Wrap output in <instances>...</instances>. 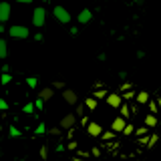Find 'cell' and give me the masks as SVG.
<instances>
[{
    "mask_svg": "<svg viewBox=\"0 0 161 161\" xmlns=\"http://www.w3.org/2000/svg\"><path fill=\"white\" fill-rule=\"evenodd\" d=\"M93 89H103V83H101V80H95V83H93Z\"/></svg>",
    "mask_w": 161,
    "mask_h": 161,
    "instance_id": "bcb514c9",
    "label": "cell"
},
{
    "mask_svg": "<svg viewBox=\"0 0 161 161\" xmlns=\"http://www.w3.org/2000/svg\"><path fill=\"white\" fill-rule=\"evenodd\" d=\"M8 36L16 38V40H26L30 36L28 26H22V24H14V26H8Z\"/></svg>",
    "mask_w": 161,
    "mask_h": 161,
    "instance_id": "6da1fadb",
    "label": "cell"
},
{
    "mask_svg": "<svg viewBox=\"0 0 161 161\" xmlns=\"http://www.w3.org/2000/svg\"><path fill=\"white\" fill-rule=\"evenodd\" d=\"M0 73H10V64H6V63H4L2 67H0Z\"/></svg>",
    "mask_w": 161,
    "mask_h": 161,
    "instance_id": "ee69618b",
    "label": "cell"
},
{
    "mask_svg": "<svg viewBox=\"0 0 161 161\" xmlns=\"http://www.w3.org/2000/svg\"><path fill=\"white\" fill-rule=\"evenodd\" d=\"M77 121H79V117L75 113H67L63 119H60V127H63L64 131H69V129H73V127H77Z\"/></svg>",
    "mask_w": 161,
    "mask_h": 161,
    "instance_id": "5b68a950",
    "label": "cell"
},
{
    "mask_svg": "<svg viewBox=\"0 0 161 161\" xmlns=\"http://www.w3.org/2000/svg\"><path fill=\"white\" fill-rule=\"evenodd\" d=\"M135 101H137V105H147L149 101H151V97H149V91H139L137 93V97H135Z\"/></svg>",
    "mask_w": 161,
    "mask_h": 161,
    "instance_id": "7c38bea8",
    "label": "cell"
},
{
    "mask_svg": "<svg viewBox=\"0 0 161 161\" xmlns=\"http://www.w3.org/2000/svg\"><path fill=\"white\" fill-rule=\"evenodd\" d=\"M64 149H67V145H64L63 141H58V143H57V147H54V151H57V153H63Z\"/></svg>",
    "mask_w": 161,
    "mask_h": 161,
    "instance_id": "8d00e7d4",
    "label": "cell"
},
{
    "mask_svg": "<svg viewBox=\"0 0 161 161\" xmlns=\"http://www.w3.org/2000/svg\"><path fill=\"white\" fill-rule=\"evenodd\" d=\"M91 155H93V157H101V149L99 147H93V149H91Z\"/></svg>",
    "mask_w": 161,
    "mask_h": 161,
    "instance_id": "60d3db41",
    "label": "cell"
},
{
    "mask_svg": "<svg viewBox=\"0 0 161 161\" xmlns=\"http://www.w3.org/2000/svg\"><path fill=\"white\" fill-rule=\"evenodd\" d=\"M133 89V83H129V80H123V83L119 85V91L117 93H125V91H131Z\"/></svg>",
    "mask_w": 161,
    "mask_h": 161,
    "instance_id": "83f0119b",
    "label": "cell"
},
{
    "mask_svg": "<svg viewBox=\"0 0 161 161\" xmlns=\"http://www.w3.org/2000/svg\"><path fill=\"white\" fill-rule=\"evenodd\" d=\"M53 16L58 20L60 24H69L70 20H73V16H70V12L64 6H60V4H57V6L53 8Z\"/></svg>",
    "mask_w": 161,
    "mask_h": 161,
    "instance_id": "3957f363",
    "label": "cell"
},
{
    "mask_svg": "<svg viewBox=\"0 0 161 161\" xmlns=\"http://www.w3.org/2000/svg\"><path fill=\"white\" fill-rule=\"evenodd\" d=\"M12 75H10V73H2V75H0V85H2V87H8V85L10 83H12Z\"/></svg>",
    "mask_w": 161,
    "mask_h": 161,
    "instance_id": "d6986e66",
    "label": "cell"
},
{
    "mask_svg": "<svg viewBox=\"0 0 161 161\" xmlns=\"http://www.w3.org/2000/svg\"><path fill=\"white\" fill-rule=\"evenodd\" d=\"M67 149L69 151H79V143H77V141H69V143H67Z\"/></svg>",
    "mask_w": 161,
    "mask_h": 161,
    "instance_id": "836d02e7",
    "label": "cell"
},
{
    "mask_svg": "<svg viewBox=\"0 0 161 161\" xmlns=\"http://www.w3.org/2000/svg\"><path fill=\"white\" fill-rule=\"evenodd\" d=\"M34 40H36V42H42V40H44V34L42 32H36V34H34Z\"/></svg>",
    "mask_w": 161,
    "mask_h": 161,
    "instance_id": "b9f144b4",
    "label": "cell"
},
{
    "mask_svg": "<svg viewBox=\"0 0 161 161\" xmlns=\"http://www.w3.org/2000/svg\"><path fill=\"white\" fill-rule=\"evenodd\" d=\"M53 89H60V91H64V89H67V85H64V80H53Z\"/></svg>",
    "mask_w": 161,
    "mask_h": 161,
    "instance_id": "d6a6232c",
    "label": "cell"
},
{
    "mask_svg": "<svg viewBox=\"0 0 161 161\" xmlns=\"http://www.w3.org/2000/svg\"><path fill=\"white\" fill-rule=\"evenodd\" d=\"M121 97H123V101H131L137 97V93L135 91H125V93H121Z\"/></svg>",
    "mask_w": 161,
    "mask_h": 161,
    "instance_id": "4dcf8cb0",
    "label": "cell"
},
{
    "mask_svg": "<svg viewBox=\"0 0 161 161\" xmlns=\"http://www.w3.org/2000/svg\"><path fill=\"white\" fill-rule=\"evenodd\" d=\"M127 123H129V121L125 119V117H121V115H117V117L113 119V123H111V129H113L115 133H123V129L127 127Z\"/></svg>",
    "mask_w": 161,
    "mask_h": 161,
    "instance_id": "9c48e42d",
    "label": "cell"
},
{
    "mask_svg": "<svg viewBox=\"0 0 161 161\" xmlns=\"http://www.w3.org/2000/svg\"><path fill=\"white\" fill-rule=\"evenodd\" d=\"M38 97L42 99V101L53 99V97H54V89H53V87H44L42 91H38Z\"/></svg>",
    "mask_w": 161,
    "mask_h": 161,
    "instance_id": "4fadbf2b",
    "label": "cell"
},
{
    "mask_svg": "<svg viewBox=\"0 0 161 161\" xmlns=\"http://www.w3.org/2000/svg\"><path fill=\"white\" fill-rule=\"evenodd\" d=\"M137 143L141 145V147H147V143H149V135H145V137H137Z\"/></svg>",
    "mask_w": 161,
    "mask_h": 161,
    "instance_id": "e575fe53",
    "label": "cell"
},
{
    "mask_svg": "<svg viewBox=\"0 0 161 161\" xmlns=\"http://www.w3.org/2000/svg\"><path fill=\"white\" fill-rule=\"evenodd\" d=\"M157 105H159V109H161V95L157 97Z\"/></svg>",
    "mask_w": 161,
    "mask_h": 161,
    "instance_id": "816d5d0a",
    "label": "cell"
},
{
    "mask_svg": "<svg viewBox=\"0 0 161 161\" xmlns=\"http://www.w3.org/2000/svg\"><path fill=\"white\" fill-rule=\"evenodd\" d=\"M115 137H117V133H115L113 129L103 131V135H101V139H103V141H111V139H115Z\"/></svg>",
    "mask_w": 161,
    "mask_h": 161,
    "instance_id": "d4e9b609",
    "label": "cell"
},
{
    "mask_svg": "<svg viewBox=\"0 0 161 161\" xmlns=\"http://www.w3.org/2000/svg\"><path fill=\"white\" fill-rule=\"evenodd\" d=\"M77 20H79V24H89L91 20H93V10H89V8H83V10L79 12Z\"/></svg>",
    "mask_w": 161,
    "mask_h": 161,
    "instance_id": "30bf717a",
    "label": "cell"
},
{
    "mask_svg": "<svg viewBox=\"0 0 161 161\" xmlns=\"http://www.w3.org/2000/svg\"><path fill=\"white\" fill-rule=\"evenodd\" d=\"M63 127H60V125H57V127H50L48 129V135H50V137H63Z\"/></svg>",
    "mask_w": 161,
    "mask_h": 161,
    "instance_id": "44dd1931",
    "label": "cell"
},
{
    "mask_svg": "<svg viewBox=\"0 0 161 161\" xmlns=\"http://www.w3.org/2000/svg\"><path fill=\"white\" fill-rule=\"evenodd\" d=\"M147 107H149V113H153V115H157L159 113V105H157V99H151L149 103H147Z\"/></svg>",
    "mask_w": 161,
    "mask_h": 161,
    "instance_id": "ffe728a7",
    "label": "cell"
},
{
    "mask_svg": "<svg viewBox=\"0 0 161 161\" xmlns=\"http://www.w3.org/2000/svg\"><path fill=\"white\" fill-rule=\"evenodd\" d=\"M69 32H70V36H77V34H79V26H70Z\"/></svg>",
    "mask_w": 161,
    "mask_h": 161,
    "instance_id": "7bdbcfd3",
    "label": "cell"
},
{
    "mask_svg": "<svg viewBox=\"0 0 161 161\" xmlns=\"http://www.w3.org/2000/svg\"><path fill=\"white\" fill-rule=\"evenodd\" d=\"M131 113H133V111H131V107H129V105H121V107H119V115H121V117H125V119H127L129 121V117H131Z\"/></svg>",
    "mask_w": 161,
    "mask_h": 161,
    "instance_id": "e0dca14e",
    "label": "cell"
},
{
    "mask_svg": "<svg viewBox=\"0 0 161 161\" xmlns=\"http://www.w3.org/2000/svg\"><path fill=\"white\" fill-rule=\"evenodd\" d=\"M87 135L89 137H101L103 135V125L97 123V121H91L87 125Z\"/></svg>",
    "mask_w": 161,
    "mask_h": 161,
    "instance_id": "ba28073f",
    "label": "cell"
},
{
    "mask_svg": "<svg viewBox=\"0 0 161 161\" xmlns=\"http://www.w3.org/2000/svg\"><path fill=\"white\" fill-rule=\"evenodd\" d=\"M16 161H24V159H16Z\"/></svg>",
    "mask_w": 161,
    "mask_h": 161,
    "instance_id": "11a10c76",
    "label": "cell"
},
{
    "mask_svg": "<svg viewBox=\"0 0 161 161\" xmlns=\"http://www.w3.org/2000/svg\"><path fill=\"white\" fill-rule=\"evenodd\" d=\"M20 135H22V131H20L16 125H10L8 127V137L10 139H16V137H20Z\"/></svg>",
    "mask_w": 161,
    "mask_h": 161,
    "instance_id": "ac0fdd59",
    "label": "cell"
},
{
    "mask_svg": "<svg viewBox=\"0 0 161 161\" xmlns=\"http://www.w3.org/2000/svg\"><path fill=\"white\" fill-rule=\"evenodd\" d=\"M14 2H16V4H32L34 0H14Z\"/></svg>",
    "mask_w": 161,
    "mask_h": 161,
    "instance_id": "f6af8a7d",
    "label": "cell"
},
{
    "mask_svg": "<svg viewBox=\"0 0 161 161\" xmlns=\"http://www.w3.org/2000/svg\"><path fill=\"white\" fill-rule=\"evenodd\" d=\"M147 131H149L147 125H141V127L135 129V137H145V135H147Z\"/></svg>",
    "mask_w": 161,
    "mask_h": 161,
    "instance_id": "484cf974",
    "label": "cell"
},
{
    "mask_svg": "<svg viewBox=\"0 0 161 161\" xmlns=\"http://www.w3.org/2000/svg\"><path fill=\"white\" fill-rule=\"evenodd\" d=\"M107 95H109V93H107L105 89H101V91H97V89H95V91H93V97L97 99V101H101V99H107Z\"/></svg>",
    "mask_w": 161,
    "mask_h": 161,
    "instance_id": "4316f807",
    "label": "cell"
},
{
    "mask_svg": "<svg viewBox=\"0 0 161 161\" xmlns=\"http://www.w3.org/2000/svg\"><path fill=\"white\" fill-rule=\"evenodd\" d=\"M105 103L113 109H119L121 105H123V97H121V93H109L107 99H105Z\"/></svg>",
    "mask_w": 161,
    "mask_h": 161,
    "instance_id": "52a82bcc",
    "label": "cell"
},
{
    "mask_svg": "<svg viewBox=\"0 0 161 161\" xmlns=\"http://www.w3.org/2000/svg\"><path fill=\"white\" fill-rule=\"evenodd\" d=\"M44 103H47V101H42L40 97H36V101H34V105H36V111H42V109H44Z\"/></svg>",
    "mask_w": 161,
    "mask_h": 161,
    "instance_id": "d590c367",
    "label": "cell"
},
{
    "mask_svg": "<svg viewBox=\"0 0 161 161\" xmlns=\"http://www.w3.org/2000/svg\"><path fill=\"white\" fill-rule=\"evenodd\" d=\"M6 30H8V28H6V26H4V24H2V22H0V34H2V32H6Z\"/></svg>",
    "mask_w": 161,
    "mask_h": 161,
    "instance_id": "f907efd6",
    "label": "cell"
},
{
    "mask_svg": "<svg viewBox=\"0 0 161 161\" xmlns=\"http://www.w3.org/2000/svg\"><path fill=\"white\" fill-rule=\"evenodd\" d=\"M38 157L42 159V161H47L48 159V145L44 143V145H40V151H38Z\"/></svg>",
    "mask_w": 161,
    "mask_h": 161,
    "instance_id": "cb8c5ba5",
    "label": "cell"
},
{
    "mask_svg": "<svg viewBox=\"0 0 161 161\" xmlns=\"http://www.w3.org/2000/svg\"><path fill=\"white\" fill-rule=\"evenodd\" d=\"M47 24V8L44 6H36L32 10V26L42 28Z\"/></svg>",
    "mask_w": 161,
    "mask_h": 161,
    "instance_id": "7a4b0ae2",
    "label": "cell"
},
{
    "mask_svg": "<svg viewBox=\"0 0 161 161\" xmlns=\"http://www.w3.org/2000/svg\"><path fill=\"white\" fill-rule=\"evenodd\" d=\"M157 141H159V135L157 133H151L149 135V143H147V147H145V149H153L155 145H157Z\"/></svg>",
    "mask_w": 161,
    "mask_h": 161,
    "instance_id": "7402d4cb",
    "label": "cell"
},
{
    "mask_svg": "<svg viewBox=\"0 0 161 161\" xmlns=\"http://www.w3.org/2000/svg\"><path fill=\"white\" fill-rule=\"evenodd\" d=\"M73 161H89V159H85V157H79V155H75Z\"/></svg>",
    "mask_w": 161,
    "mask_h": 161,
    "instance_id": "681fc988",
    "label": "cell"
},
{
    "mask_svg": "<svg viewBox=\"0 0 161 161\" xmlns=\"http://www.w3.org/2000/svg\"><path fill=\"white\" fill-rule=\"evenodd\" d=\"M75 115H77V117H83L85 115V103H80V105L75 107Z\"/></svg>",
    "mask_w": 161,
    "mask_h": 161,
    "instance_id": "1f68e13d",
    "label": "cell"
},
{
    "mask_svg": "<svg viewBox=\"0 0 161 161\" xmlns=\"http://www.w3.org/2000/svg\"><path fill=\"white\" fill-rule=\"evenodd\" d=\"M34 109H36V105H34V103H26V105H22V113H24V115L34 113Z\"/></svg>",
    "mask_w": 161,
    "mask_h": 161,
    "instance_id": "f546056e",
    "label": "cell"
},
{
    "mask_svg": "<svg viewBox=\"0 0 161 161\" xmlns=\"http://www.w3.org/2000/svg\"><path fill=\"white\" fill-rule=\"evenodd\" d=\"M40 2H48V0H40Z\"/></svg>",
    "mask_w": 161,
    "mask_h": 161,
    "instance_id": "db71d44e",
    "label": "cell"
},
{
    "mask_svg": "<svg viewBox=\"0 0 161 161\" xmlns=\"http://www.w3.org/2000/svg\"><path fill=\"white\" fill-rule=\"evenodd\" d=\"M97 58L101 60V63H103V60H107V54H105V53H101V54H99V57H97Z\"/></svg>",
    "mask_w": 161,
    "mask_h": 161,
    "instance_id": "c3c4849f",
    "label": "cell"
},
{
    "mask_svg": "<svg viewBox=\"0 0 161 161\" xmlns=\"http://www.w3.org/2000/svg\"><path fill=\"white\" fill-rule=\"evenodd\" d=\"M24 83H26V87H28V89H32V91H34V89H36V85H38V79H36V77H28L26 80H24Z\"/></svg>",
    "mask_w": 161,
    "mask_h": 161,
    "instance_id": "f1b7e54d",
    "label": "cell"
},
{
    "mask_svg": "<svg viewBox=\"0 0 161 161\" xmlns=\"http://www.w3.org/2000/svg\"><path fill=\"white\" fill-rule=\"evenodd\" d=\"M157 123H159V119H157V115H153V113H147L145 115V119H143V125H147L149 129H153V127H157Z\"/></svg>",
    "mask_w": 161,
    "mask_h": 161,
    "instance_id": "8fae6325",
    "label": "cell"
},
{
    "mask_svg": "<svg viewBox=\"0 0 161 161\" xmlns=\"http://www.w3.org/2000/svg\"><path fill=\"white\" fill-rule=\"evenodd\" d=\"M63 99H64V103H67L69 107H77L79 105V95H77V91H73V89H64L63 91Z\"/></svg>",
    "mask_w": 161,
    "mask_h": 161,
    "instance_id": "8992f818",
    "label": "cell"
},
{
    "mask_svg": "<svg viewBox=\"0 0 161 161\" xmlns=\"http://www.w3.org/2000/svg\"><path fill=\"white\" fill-rule=\"evenodd\" d=\"M89 123H91V119L87 117V115H83V117H80V125H83V127H87Z\"/></svg>",
    "mask_w": 161,
    "mask_h": 161,
    "instance_id": "f35d334b",
    "label": "cell"
},
{
    "mask_svg": "<svg viewBox=\"0 0 161 161\" xmlns=\"http://www.w3.org/2000/svg\"><path fill=\"white\" fill-rule=\"evenodd\" d=\"M8 58V42L4 38H0V60Z\"/></svg>",
    "mask_w": 161,
    "mask_h": 161,
    "instance_id": "9a60e30c",
    "label": "cell"
},
{
    "mask_svg": "<svg viewBox=\"0 0 161 161\" xmlns=\"http://www.w3.org/2000/svg\"><path fill=\"white\" fill-rule=\"evenodd\" d=\"M121 161H139V159H121Z\"/></svg>",
    "mask_w": 161,
    "mask_h": 161,
    "instance_id": "f5cc1de1",
    "label": "cell"
},
{
    "mask_svg": "<svg viewBox=\"0 0 161 161\" xmlns=\"http://www.w3.org/2000/svg\"><path fill=\"white\" fill-rule=\"evenodd\" d=\"M48 133V129H47V123H38L36 127H34V137H42V135H47Z\"/></svg>",
    "mask_w": 161,
    "mask_h": 161,
    "instance_id": "5bb4252c",
    "label": "cell"
},
{
    "mask_svg": "<svg viewBox=\"0 0 161 161\" xmlns=\"http://www.w3.org/2000/svg\"><path fill=\"white\" fill-rule=\"evenodd\" d=\"M8 109V101L6 99H0V111H6Z\"/></svg>",
    "mask_w": 161,
    "mask_h": 161,
    "instance_id": "74e56055",
    "label": "cell"
},
{
    "mask_svg": "<svg viewBox=\"0 0 161 161\" xmlns=\"http://www.w3.org/2000/svg\"><path fill=\"white\" fill-rule=\"evenodd\" d=\"M135 129H137V127H135L133 123H127V127L123 129V133H121V135H125V137H131V135H135Z\"/></svg>",
    "mask_w": 161,
    "mask_h": 161,
    "instance_id": "603a6c76",
    "label": "cell"
},
{
    "mask_svg": "<svg viewBox=\"0 0 161 161\" xmlns=\"http://www.w3.org/2000/svg\"><path fill=\"white\" fill-rule=\"evenodd\" d=\"M10 14H12V4H10L8 0H2V2H0V22L6 24L10 20Z\"/></svg>",
    "mask_w": 161,
    "mask_h": 161,
    "instance_id": "277c9868",
    "label": "cell"
},
{
    "mask_svg": "<svg viewBox=\"0 0 161 161\" xmlns=\"http://www.w3.org/2000/svg\"><path fill=\"white\" fill-rule=\"evenodd\" d=\"M73 135H75V127L67 131V139H73Z\"/></svg>",
    "mask_w": 161,
    "mask_h": 161,
    "instance_id": "7dc6e473",
    "label": "cell"
},
{
    "mask_svg": "<svg viewBox=\"0 0 161 161\" xmlns=\"http://www.w3.org/2000/svg\"><path fill=\"white\" fill-rule=\"evenodd\" d=\"M85 107H87L89 111H95V109L99 107V101L95 99V97H87V99H85Z\"/></svg>",
    "mask_w": 161,
    "mask_h": 161,
    "instance_id": "2e32d148",
    "label": "cell"
},
{
    "mask_svg": "<svg viewBox=\"0 0 161 161\" xmlns=\"http://www.w3.org/2000/svg\"><path fill=\"white\" fill-rule=\"evenodd\" d=\"M77 155H79V157H85V159H89V155H91V153H89V151H83V149H79V151H77Z\"/></svg>",
    "mask_w": 161,
    "mask_h": 161,
    "instance_id": "ab89813d",
    "label": "cell"
}]
</instances>
